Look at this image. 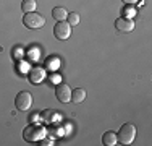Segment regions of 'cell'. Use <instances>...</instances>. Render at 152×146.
<instances>
[{"label": "cell", "mask_w": 152, "mask_h": 146, "mask_svg": "<svg viewBox=\"0 0 152 146\" xmlns=\"http://www.w3.org/2000/svg\"><path fill=\"white\" fill-rule=\"evenodd\" d=\"M47 135V130L41 125H36V123H31L26 128L23 130V138L29 143H36V141L44 140V136Z\"/></svg>", "instance_id": "cell-1"}, {"label": "cell", "mask_w": 152, "mask_h": 146, "mask_svg": "<svg viewBox=\"0 0 152 146\" xmlns=\"http://www.w3.org/2000/svg\"><path fill=\"white\" fill-rule=\"evenodd\" d=\"M134 136H136V127L133 123H123L121 128L117 133L118 143L121 145H131L134 141Z\"/></svg>", "instance_id": "cell-2"}, {"label": "cell", "mask_w": 152, "mask_h": 146, "mask_svg": "<svg viewBox=\"0 0 152 146\" xmlns=\"http://www.w3.org/2000/svg\"><path fill=\"white\" fill-rule=\"evenodd\" d=\"M23 24L29 29H41L42 26L45 24V18L42 16L41 13H36V12H31V13H24L23 16Z\"/></svg>", "instance_id": "cell-3"}, {"label": "cell", "mask_w": 152, "mask_h": 146, "mask_svg": "<svg viewBox=\"0 0 152 146\" xmlns=\"http://www.w3.org/2000/svg\"><path fill=\"white\" fill-rule=\"evenodd\" d=\"M15 105H16L18 111H21V112L29 111L31 105H32V96L28 91H21V93H18L16 97H15Z\"/></svg>", "instance_id": "cell-4"}, {"label": "cell", "mask_w": 152, "mask_h": 146, "mask_svg": "<svg viewBox=\"0 0 152 146\" xmlns=\"http://www.w3.org/2000/svg\"><path fill=\"white\" fill-rule=\"evenodd\" d=\"M53 36L58 41H66L71 36V26L65 21H57V24L53 26Z\"/></svg>", "instance_id": "cell-5"}, {"label": "cell", "mask_w": 152, "mask_h": 146, "mask_svg": "<svg viewBox=\"0 0 152 146\" xmlns=\"http://www.w3.org/2000/svg\"><path fill=\"white\" fill-rule=\"evenodd\" d=\"M55 96L61 104H66V102L71 101V89L66 83H58L55 86Z\"/></svg>", "instance_id": "cell-6"}, {"label": "cell", "mask_w": 152, "mask_h": 146, "mask_svg": "<svg viewBox=\"0 0 152 146\" xmlns=\"http://www.w3.org/2000/svg\"><path fill=\"white\" fill-rule=\"evenodd\" d=\"M115 28H117V31H120V32H131L133 29H134V23H133L131 18L121 16V18H117Z\"/></svg>", "instance_id": "cell-7"}, {"label": "cell", "mask_w": 152, "mask_h": 146, "mask_svg": "<svg viewBox=\"0 0 152 146\" xmlns=\"http://www.w3.org/2000/svg\"><path fill=\"white\" fill-rule=\"evenodd\" d=\"M44 76H45V73H44V70H42V68L34 67V68L29 72V81L32 83V85H39V83H42Z\"/></svg>", "instance_id": "cell-8"}, {"label": "cell", "mask_w": 152, "mask_h": 146, "mask_svg": "<svg viewBox=\"0 0 152 146\" xmlns=\"http://www.w3.org/2000/svg\"><path fill=\"white\" fill-rule=\"evenodd\" d=\"M102 143L105 145V146H115V145L118 143L117 133H115V131H112V130L105 131V133L102 135Z\"/></svg>", "instance_id": "cell-9"}, {"label": "cell", "mask_w": 152, "mask_h": 146, "mask_svg": "<svg viewBox=\"0 0 152 146\" xmlns=\"http://www.w3.org/2000/svg\"><path fill=\"white\" fill-rule=\"evenodd\" d=\"M84 99H86V89H83V88H76V89L71 91V102H75V104H81Z\"/></svg>", "instance_id": "cell-10"}, {"label": "cell", "mask_w": 152, "mask_h": 146, "mask_svg": "<svg viewBox=\"0 0 152 146\" xmlns=\"http://www.w3.org/2000/svg\"><path fill=\"white\" fill-rule=\"evenodd\" d=\"M66 8H63V7H55V8L52 10V18L57 21H65V18H66Z\"/></svg>", "instance_id": "cell-11"}, {"label": "cell", "mask_w": 152, "mask_h": 146, "mask_svg": "<svg viewBox=\"0 0 152 146\" xmlns=\"http://www.w3.org/2000/svg\"><path fill=\"white\" fill-rule=\"evenodd\" d=\"M36 7H37V2H36V0H23V2H21V10H23L24 13L36 12Z\"/></svg>", "instance_id": "cell-12"}, {"label": "cell", "mask_w": 152, "mask_h": 146, "mask_svg": "<svg viewBox=\"0 0 152 146\" xmlns=\"http://www.w3.org/2000/svg\"><path fill=\"white\" fill-rule=\"evenodd\" d=\"M55 115H57V112L55 111H52V109H45V111H42V120H44L45 123H52L53 120H55Z\"/></svg>", "instance_id": "cell-13"}, {"label": "cell", "mask_w": 152, "mask_h": 146, "mask_svg": "<svg viewBox=\"0 0 152 146\" xmlns=\"http://www.w3.org/2000/svg\"><path fill=\"white\" fill-rule=\"evenodd\" d=\"M66 23L70 24V26H76V24L79 23V15L76 13V12H71V13H68L66 15Z\"/></svg>", "instance_id": "cell-14"}, {"label": "cell", "mask_w": 152, "mask_h": 146, "mask_svg": "<svg viewBox=\"0 0 152 146\" xmlns=\"http://www.w3.org/2000/svg\"><path fill=\"white\" fill-rule=\"evenodd\" d=\"M123 13H125L126 18H133L136 15V10L134 8H129V7H128V8H125V12H123Z\"/></svg>", "instance_id": "cell-15"}, {"label": "cell", "mask_w": 152, "mask_h": 146, "mask_svg": "<svg viewBox=\"0 0 152 146\" xmlns=\"http://www.w3.org/2000/svg\"><path fill=\"white\" fill-rule=\"evenodd\" d=\"M137 2H139V0H123V3H126V5H134Z\"/></svg>", "instance_id": "cell-16"}, {"label": "cell", "mask_w": 152, "mask_h": 146, "mask_svg": "<svg viewBox=\"0 0 152 146\" xmlns=\"http://www.w3.org/2000/svg\"><path fill=\"white\" fill-rule=\"evenodd\" d=\"M41 145H52V141H47V140H44V141H42Z\"/></svg>", "instance_id": "cell-17"}]
</instances>
